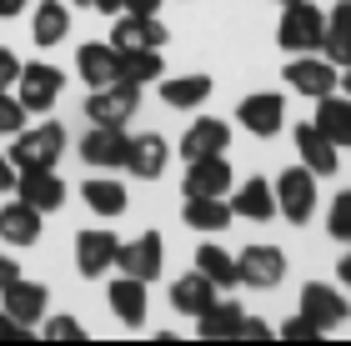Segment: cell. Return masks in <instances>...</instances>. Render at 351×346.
I'll list each match as a JSON object with an SVG mask.
<instances>
[{
	"label": "cell",
	"mask_w": 351,
	"mask_h": 346,
	"mask_svg": "<svg viewBox=\"0 0 351 346\" xmlns=\"http://www.w3.org/2000/svg\"><path fill=\"white\" fill-rule=\"evenodd\" d=\"M286 75V86L296 90V96H311V101H322V96H331L337 90V66H331L326 55H291V66L281 71Z\"/></svg>",
	"instance_id": "obj_10"
},
{
	"label": "cell",
	"mask_w": 351,
	"mask_h": 346,
	"mask_svg": "<svg viewBox=\"0 0 351 346\" xmlns=\"http://www.w3.org/2000/svg\"><path fill=\"white\" fill-rule=\"evenodd\" d=\"M40 336H45V341H81V336H86V326L60 311V317H51V321L40 326Z\"/></svg>",
	"instance_id": "obj_36"
},
{
	"label": "cell",
	"mask_w": 351,
	"mask_h": 346,
	"mask_svg": "<svg viewBox=\"0 0 351 346\" xmlns=\"http://www.w3.org/2000/svg\"><path fill=\"white\" fill-rule=\"evenodd\" d=\"M161 71H166V60L161 51H125L121 55V81H131V86H151V81H161Z\"/></svg>",
	"instance_id": "obj_33"
},
{
	"label": "cell",
	"mask_w": 351,
	"mask_h": 346,
	"mask_svg": "<svg viewBox=\"0 0 351 346\" xmlns=\"http://www.w3.org/2000/svg\"><path fill=\"white\" fill-rule=\"evenodd\" d=\"M326 231L337 236V241H351V191H337V201H331V211H326Z\"/></svg>",
	"instance_id": "obj_34"
},
{
	"label": "cell",
	"mask_w": 351,
	"mask_h": 346,
	"mask_svg": "<svg viewBox=\"0 0 351 346\" xmlns=\"http://www.w3.org/2000/svg\"><path fill=\"white\" fill-rule=\"evenodd\" d=\"M171 40V30L161 25V15H131V10H121L116 15V25H110V45L125 55V51H161V45Z\"/></svg>",
	"instance_id": "obj_8"
},
{
	"label": "cell",
	"mask_w": 351,
	"mask_h": 346,
	"mask_svg": "<svg viewBox=\"0 0 351 346\" xmlns=\"http://www.w3.org/2000/svg\"><path fill=\"white\" fill-rule=\"evenodd\" d=\"M231 146V125L226 121H216V116H196L186 125V136H181V161H201V156H221Z\"/></svg>",
	"instance_id": "obj_14"
},
{
	"label": "cell",
	"mask_w": 351,
	"mask_h": 346,
	"mask_svg": "<svg viewBox=\"0 0 351 346\" xmlns=\"http://www.w3.org/2000/svg\"><path fill=\"white\" fill-rule=\"evenodd\" d=\"M0 306L10 311L15 321H25V326H36L45 317V306H51V291L40 286V281H25V276H15L5 291H0Z\"/></svg>",
	"instance_id": "obj_20"
},
{
	"label": "cell",
	"mask_w": 351,
	"mask_h": 346,
	"mask_svg": "<svg viewBox=\"0 0 351 346\" xmlns=\"http://www.w3.org/2000/svg\"><path fill=\"white\" fill-rule=\"evenodd\" d=\"M296 156H301V166H306L316 181H322V176H337V166H341V151L331 146V140L316 131L311 121L296 125Z\"/></svg>",
	"instance_id": "obj_19"
},
{
	"label": "cell",
	"mask_w": 351,
	"mask_h": 346,
	"mask_svg": "<svg viewBox=\"0 0 351 346\" xmlns=\"http://www.w3.org/2000/svg\"><path fill=\"white\" fill-rule=\"evenodd\" d=\"M136 111H141V86H131V81L101 86V90L86 96V121L90 125H121L125 131V121H131Z\"/></svg>",
	"instance_id": "obj_4"
},
{
	"label": "cell",
	"mask_w": 351,
	"mask_h": 346,
	"mask_svg": "<svg viewBox=\"0 0 351 346\" xmlns=\"http://www.w3.org/2000/svg\"><path fill=\"white\" fill-rule=\"evenodd\" d=\"M15 276H21V266H15L10 256H0V291H5L10 281H15Z\"/></svg>",
	"instance_id": "obj_43"
},
{
	"label": "cell",
	"mask_w": 351,
	"mask_h": 346,
	"mask_svg": "<svg viewBox=\"0 0 351 346\" xmlns=\"http://www.w3.org/2000/svg\"><path fill=\"white\" fill-rule=\"evenodd\" d=\"M322 55H326L337 71L351 66V0H337V5H331L326 36H322Z\"/></svg>",
	"instance_id": "obj_24"
},
{
	"label": "cell",
	"mask_w": 351,
	"mask_h": 346,
	"mask_svg": "<svg viewBox=\"0 0 351 346\" xmlns=\"http://www.w3.org/2000/svg\"><path fill=\"white\" fill-rule=\"evenodd\" d=\"M271 191H276V216H286L291 226H306L316 216V176L306 166L281 171V181L271 186Z\"/></svg>",
	"instance_id": "obj_3"
},
{
	"label": "cell",
	"mask_w": 351,
	"mask_h": 346,
	"mask_svg": "<svg viewBox=\"0 0 351 346\" xmlns=\"http://www.w3.org/2000/svg\"><path fill=\"white\" fill-rule=\"evenodd\" d=\"M116 251H121L116 231H81L75 236V271H81L86 281L116 271Z\"/></svg>",
	"instance_id": "obj_12"
},
{
	"label": "cell",
	"mask_w": 351,
	"mask_h": 346,
	"mask_svg": "<svg viewBox=\"0 0 351 346\" xmlns=\"http://www.w3.org/2000/svg\"><path fill=\"white\" fill-rule=\"evenodd\" d=\"M322 36H326V15L311 5V0H291L281 5V25H276V40L286 55H311L322 51Z\"/></svg>",
	"instance_id": "obj_1"
},
{
	"label": "cell",
	"mask_w": 351,
	"mask_h": 346,
	"mask_svg": "<svg viewBox=\"0 0 351 346\" xmlns=\"http://www.w3.org/2000/svg\"><path fill=\"white\" fill-rule=\"evenodd\" d=\"M341 86H346V96H351V66H346V71H341Z\"/></svg>",
	"instance_id": "obj_47"
},
{
	"label": "cell",
	"mask_w": 351,
	"mask_h": 346,
	"mask_svg": "<svg viewBox=\"0 0 351 346\" xmlns=\"http://www.w3.org/2000/svg\"><path fill=\"white\" fill-rule=\"evenodd\" d=\"M25 336H30V326H25V321H15L10 311L0 306V341H25Z\"/></svg>",
	"instance_id": "obj_38"
},
{
	"label": "cell",
	"mask_w": 351,
	"mask_h": 346,
	"mask_svg": "<svg viewBox=\"0 0 351 346\" xmlns=\"http://www.w3.org/2000/svg\"><path fill=\"white\" fill-rule=\"evenodd\" d=\"M106 296H110V311H116L125 326H141V321H146L151 296H146V281H141V276H116Z\"/></svg>",
	"instance_id": "obj_26"
},
{
	"label": "cell",
	"mask_w": 351,
	"mask_h": 346,
	"mask_svg": "<svg viewBox=\"0 0 351 346\" xmlns=\"http://www.w3.org/2000/svg\"><path fill=\"white\" fill-rule=\"evenodd\" d=\"M161 266H166V241H161V231H141L136 241H121V251H116V271H121V276H141L146 286L161 276Z\"/></svg>",
	"instance_id": "obj_5"
},
{
	"label": "cell",
	"mask_w": 351,
	"mask_h": 346,
	"mask_svg": "<svg viewBox=\"0 0 351 346\" xmlns=\"http://www.w3.org/2000/svg\"><path fill=\"white\" fill-rule=\"evenodd\" d=\"M236 121L246 125L251 136H261V140H271L286 125V101L276 96V90H256V96H246L241 101V111H236Z\"/></svg>",
	"instance_id": "obj_15"
},
{
	"label": "cell",
	"mask_w": 351,
	"mask_h": 346,
	"mask_svg": "<svg viewBox=\"0 0 351 346\" xmlns=\"http://www.w3.org/2000/svg\"><path fill=\"white\" fill-rule=\"evenodd\" d=\"M196 271L211 281L216 291H231V286H241V271H236V256L231 251H221L216 241H206L201 251H196Z\"/></svg>",
	"instance_id": "obj_30"
},
{
	"label": "cell",
	"mask_w": 351,
	"mask_h": 346,
	"mask_svg": "<svg viewBox=\"0 0 351 346\" xmlns=\"http://www.w3.org/2000/svg\"><path fill=\"white\" fill-rule=\"evenodd\" d=\"M66 5H90V0H66Z\"/></svg>",
	"instance_id": "obj_48"
},
{
	"label": "cell",
	"mask_w": 351,
	"mask_h": 346,
	"mask_svg": "<svg viewBox=\"0 0 351 346\" xmlns=\"http://www.w3.org/2000/svg\"><path fill=\"white\" fill-rule=\"evenodd\" d=\"M25 10V0H0V21H15Z\"/></svg>",
	"instance_id": "obj_44"
},
{
	"label": "cell",
	"mask_w": 351,
	"mask_h": 346,
	"mask_svg": "<svg viewBox=\"0 0 351 346\" xmlns=\"http://www.w3.org/2000/svg\"><path fill=\"white\" fill-rule=\"evenodd\" d=\"M281 336H286V341H316V336H322V326H316L311 317H301V311H296V317L281 326Z\"/></svg>",
	"instance_id": "obj_37"
},
{
	"label": "cell",
	"mask_w": 351,
	"mask_h": 346,
	"mask_svg": "<svg viewBox=\"0 0 351 346\" xmlns=\"http://www.w3.org/2000/svg\"><path fill=\"white\" fill-rule=\"evenodd\" d=\"M15 75H21V60H15V51H0V90H15Z\"/></svg>",
	"instance_id": "obj_39"
},
{
	"label": "cell",
	"mask_w": 351,
	"mask_h": 346,
	"mask_svg": "<svg viewBox=\"0 0 351 346\" xmlns=\"http://www.w3.org/2000/svg\"><path fill=\"white\" fill-rule=\"evenodd\" d=\"M90 10H101V15H121V0H90Z\"/></svg>",
	"instance_id": "obj_45"
},
{
	"label": "cell",
	"mask_w": 351,
	"mask_h": 346,
	"mask_svg": "<svg viewBox=\"0 0 351 346\" xmlns=\"http://www.w3.org/2000/svg\"><path fill=\"white\" fill-rule=\"evenodd\" d=\"M171 161V146H166V136H156V131H141L131 146H125V171H131L136 181H156L166 171Z\"/></svg>",
	"instance_id": "obj_18"
},
{
	"label": "cell",
	"mask_w": 351,
	"mask_h": 346,
	"mask_svg": "<svg viewBox=\"0 0 351 346\" xmlns=\"http://www.w3.org/2000/svg\"><path fill=\"white\" fill-rule=\"evenodd\" d=\"M181 221H186L191 231H226L236 216H231V201H226V196H186Z\"/></svg>",
	"instance_id": "obj_28"
},
{
	"label": "cell",
	"mask_w": 351,
	"mask_h": 346,
	"mask_svg": "<svg viewBox=\"0 0 351 346\" xmlns=\"http://www.w3.org/2000/svg\"><path fill=\"white\" fill-rule=\"evenodd\" d=\"M346 296L337 286H326V281H306L301 286V317H311L322 332H331V326H341L346 321Z\"/></svg>",
	"instance_id": "obj_16"
},
{
	"label": "cell",
	"mask_w": 351,
	"mask_h": 346,
	"mask_svg": "<svg viewBox=\"0 0 351 346\" xmlns=\"http://www.w3.org/2000/svg\"><path fill=\"white\" fill-rule=\"evenodd\" d=\"M226 201H231V216H241V221H271L276 216V191L261 176H251L246 186L226 191Z\"/></svg>",
	"instance_id": "obj_23"
},
{
	"label": "cell",
	"mask_w": 351,
	"mask_h": 346,
	"mask_svg": "<svg viewBox=\"0 0 351 346\" xmlns=\"http://www.w3.org/2000/svg\"><path fill=\"white\" fill-rule=\"evenodd\" d=\"M30 36H36L40 51L60 45V40L71 36V5H66V0H40L36 15H30Z\"/></svg>",
	"instance_id": "obj_25"
},
{
	"label": "cell",
	"mask_w": 351,
	"mask_h": 346,
	"mask_svg": "<svg viewBox=\"0 0 351 346\" xmlns=\"http://www.w3.org/2000/svg\"><path fill=\"white\" fill-rule=\"evenodd\" d=\"M81 196H86V206L95 211V216H121L125 211V186L116 181V176H90L86 186H81Z\"/></svg>",
	"instance_id": "obj_32"
},
{
	"label": "cell",
	"mask_w": 351,
	"mask_h": 346,
	"mask_svg": "<svg viewBox=\"0 0 351 346\" xmlns=\"http://www.w3.org/2000/svg\"><path fill=\"white\" fill-rule=\"evenodd\" d=\"M241 317H246V306L216 301L196 317V332H201V341H231V336H241Z\"/></svg>",
	"instance_id": "obj_29"
},
{
	"label": "cell",
	"mask_w": 351,
	"mask_h": 346,
	"mask_svg": "<svg viewBox=\"0 0 351 346\" xmlns=\"http://www.w3.org/2000/svg\"><path fill=\"white\" fill-rule=\"evenodd\" d=\"M241 336H246V341H266L271 326H266L261 317H251V311H246V317H241Z\"/></svg>",
	"instance_id": "obj_40"
},
{
	"label": "cell",
	"mask_w": 351,
	"mask_h": 346,
	"mask_svg": "<svg viewBox=\"0 0 351 346\" xmlns=\"http://www.w3.org/2000/svg\"><path fill=\"white\" fill-rule=\"evenodd\" d=\"M125 146H131V136H125L121 125H90L86 140H81V156H86L90 171H121Z\"/></svg>",
	"instance_id": "obj_11"
},
{
	"label": "cell",
	"mask_w": 351,
	"mask_h": 346,
	"mask_svg": "<svg viewBox=\"0 0 351 346\" xmlns=\"http://www.w3.org/2000/svg\"><path fill=\"white\" fill-rule=\"evenodd\" d=\"M121 10H131V15H161V0H121Z\"/></svg>",
	"instance_id": "obj_41"
},
{
	"label": "cell",
	"mask_w": 351,
	"mask_h": 346,
	"mask_svg": "<svg viewBox=\"0 0 351 346\" xmlns=\"http://www.w3.org/2000/svg\"><path fill=\"white\" fill-rule=\"evenodd\" d=\"M236 271H241V286L276 291L286 281V251L281 246H246L241 256H236Z\"/></svg>",
	"instance_id": "obj_9"
},
{
	"label": "cell",
	"mask_w": 351,
	"mask_h": 346,
	"mask_svg": "<svg viewBox=\"0 0 351 346\" xmlns=\"http://www.w3.org/2000/svg\"><path fill=\"white\" fill-rule=\"evenodd\" d=\"M25 116H30V111L15 101V90H0V136H15V131L25 125Z\"/></svg>",
	"instance_id": "obj_35"
},
{
	"label": "cell",
	"mask_w": 351,
	"mask_h": 346,
	"mask_svg": "<svg viewBox=\"0 0 351 346\" xmlns=\"http://www.w3.org/2000/svg\"><path fill=\"white\" fill-rule=\"evenodd\" d=\"M75 75H81V81L90 86V90H101V86H116L121 81V51L116 45H81V51H75Z\"/></svg>",
	"instance_id": "obj_17"
},
{
	"label": "cell",
	"mask_w": 351,
	"mask_h": 346,
	"mask_svg": "<svg viewBox=\"0 0 351 346\" xmlns=\"http://www.w3.org/2000/svg\"><path fill=\"white\" fill-rule=\"evenodd\" d=\"M316 131H322L331 146L337 151H351V96H337V90H331V96H322L316 101Z\"/></svg>",
	"instance_id": "obj_21"
},
{
	"label": "cell",
	"mask_w": 351,
	"mask_h": 346,
	"mask_svg": "<svg viewBox=\"0 0 351 346\" xmlns=\"http://www.w3.org/2000/svg\"><path fill=\"white\" fill-rule=\"evenodd\" d=\"M276 5H291V0H276Z\"/></svg>",
	"instance_id": "obj_49"
},
{
	"label": "cell",
	"mask_w": 351,
	"mask_h": 346,
	"mask_svg": "<svg viewBox=\"0 0 351 346\" xmlns=\"http://www.w3.org/2000/svg\"><path fill=\"white\" fill-rule=\"evenodd\" d=\"M60 86H66V75H60L56 66L30 60V66H21V75H15V101H21L25 111H51V106L60 101Z\"/></svg>",
	"instance_id": "obj_6"
},
{
	"label": "cell",
	"mask_w": 351,
	"mask_h": 346,
	"mask_svg": "<svg viewBox=\"0 0 351 346\" xmlns=\"http://www.w3.org/2000/svg\"><path fill=\"white\" fill-rule=\"evenodd\" d=\"M15 196L45 216V211L66 206V181L56 176V166H25V171H15Z\"/></svg>",
	"instance_id": "obj_7"
},
{
	"label": "cell",
	"mask_w": 351,
	"mask_h": 346,
	"mask_svg": "<svg viewBox=\"0 0 351 346\" xmlns=\"http://www.w3.org/2000/svg\"><path fill=\"white\" fill-rule=\"evenodd\" d=\"M171 306L181 311V317H201L206 306H216V286H211L201 271H191V276H181V281L171 286Z\"/></svg>",
	"instance_id": "obj_31"
},
{
	"label": "cell",
	"mask_w": 351,
	"mask_h": 346,
	"mask_svg": "<svg viewBox=\"0 0 351 346\" xmlns=\"http://www.w3.org/2000/svg\"><path fill=\"white\" fill-rule=\"evenodd\" d=\"M60 151H66V125H60V121H40V125H21V131H15L10 161H15V171H25V166H56Z\"/></svg>",
	"instance_id": "obj_2"
},
{
	"label": "cell",
	"mask_w": 351,
	"mask_h": 346,
	"mask_svg": "<svg viewBox=\"0 0 351 346\" xmlns=\"http://www.w3.org/2000/svg\"><path fill=\"white\" fill-rule=\"evenodd\" d=\"M337 271H341V286H351V256H346V261L337 266Z\"/></svg>",
	"instance_id": "obj_46"
},
{
	"label": "cell",
	"mask_w": 351,
	"mask_h": 346,
	"mask_svg": "<svg viewBox=\"0 0 351 346\" xmlns=\"http://www.w3.org/2000/svg\"><path fill=\"white\" fill-rule=\"evenodd\" d=\"M0 241H10V246H36V241H40V211L25 206L21 196H15L10 206H0Z\"/></svg>",
	"instance_id": "obj_27"
},
{
	"label": "cell",
	"mask_w": 351,
	"mask_h": 346,
	"mask_svg": "<svg viewBox=\"0 0 351 346\" xmlns=\"http://www.w3.org/2000/svg\"><path fill=\"white\" fill-rule=\"evenodd\" d=\"M156 90H161V101L171 111H201L211 101V75H161Z\"/></svg>",
	"instance_id": "obj_22"
},
{
	"label": "cell",
	"mask_w": 351,
	"mask_h": 346,
	"mask_svg": "<svg viewBox=\"0 0 351 346\" xmlns=\"http://www.w3.org/2000/svg\"><path fill=\"white\" fill-rule=\"evenodd\" d=\"M0 191H15V161L0 151Z\"/></svg>",
	"instance_id": "obj_42"
},
{
	"label": "cell",
	"mask_w": 351,
	"mask_h": 346,
	"mask_svg": "<svg viewBox=\"0 0 351 346\" xmlns=\"http://www.w3.org/2000/svg\"><path fill=\"white\" fill-rule=\"evenodd\" d=\"M231 186H236V176H231L226 151L221 156H201V161H186V181H181L186 196H226Z\"/></svg>",
	"instance_id": "obj_13"
}]
</instances>
